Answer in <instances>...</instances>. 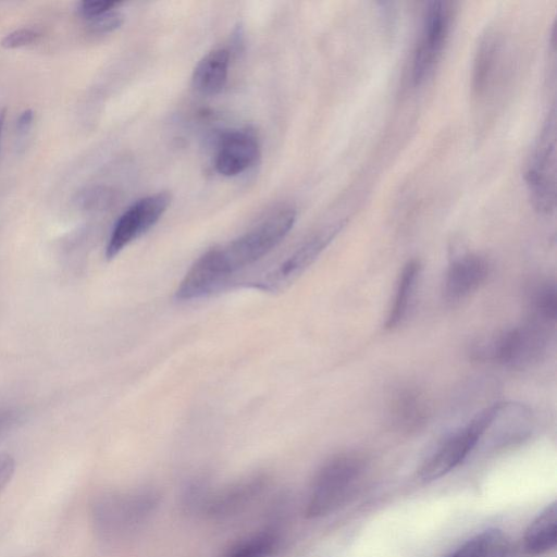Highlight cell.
<instances>
[{"label":"cell","instance_id":"cell-8","mask_svg":"<svg viewBox=\"0 0 557 557\" xmlns=\"http://www.w3.org/2000/svg\"><path fill=\"white\" fill-rule=\"evenodd\" d=\"M481 437L479 413L466 425L447 435L422 462L418 478L422 482H432L446 475L476 448Z\"/></svg>","mask_w":557,"mask_h":557},{"label":"cell","instance_id":"cell-21","mask_svg":"<svg viewBox=\"0 0 557 557\" xmlns=\"http://www.w3.org/2000/svg\"><path fill=\"white\" fill-rule=\"evenodd\" d=\"M393 416L399 428L404 430L417 429L426 418L425 403L416 391L405 389L395 399Z\"/></svg>","mask_w":557,"mask_h":557},{"label":"cell","instance_id":"cell-14","mask_svg":"<svg viewBox=\"0 0 557 557\" xmlns=\"http://www.w3.org/2000/svg\"><path fill=\"white\" fill-rule=\"evenodd\" d=\"M490 271L487 261L478 255H465L448 267L444 293L449 301L469 296L486 280Z\"/></svg>","mask_w":557,"mask_h":557},{"label":"cell","instance_id":"cell-7","mask_svg":"<svg viewBox=\"0 0 557 557\" xmlns=\"http://www.w3.org/2000/svg\"><path fill=\"white\" fill-rule=\"evenodd\" d=\"M171 202V195L159 191L128 207L115 222L106 247V257L113 259L133 240L152 227Z\"/></svg>","mask_w":557,"mask_h":557},{"label":"cell","instance_id":"cell-12","mask_svg":"<svg viewBox=\"0 0 557 557\" xmlns=\"http://www.w3.org/2000/svg\"><path fill=\"white\" fill-rule=\"evenodd\" d=\"M231 273L221 248H212L201 255L181 281L175 297L186 301L206 296L220 286Z\"/></svg>","mask_w":557,"mask_h":557},{"label":"cell","instance_id":"cell-1","mask_svg":"<svg viewBox=\"0 0 557 557\" xmlns=\"http://www.w3.org/2000/svg\"><path fill=\"white\" fill-rule=\"evenodd\" d=\"M160 493L151 486L110 492L92 505V523L108 541H120L141 530L157 512Z\"/></svg>","mask_w":557,"mask_h":557},{"label":"cell","instance_id":"cell-5","mask_svg":"<svg viewBox=\"0 0 557 557\" xmlns=\"http://www.w3.org/2000/svg\"><path fill=\"white\" fill-rule=\"evenodd\" d=\"M534 208L544 214L555 210L556 119L553 110L536 140L524 174Z\"/></svg>","mask_w":557,"mask_h":557},{"label":"cell","instance_id":"cell-15","mask_svg":"<svg viewBox=\"0 0 557 557\" xmlns=\"http://www.w3.org/2000/svg\"><path fill=\"white\" fill-rule=\"evenodd\" d=\"M230 65V52L226 49H214L203 55L196 64L191 83L201 95L215 96L226 85Z\"/></svg>","mask_w":557,"mask_h":557},{"label":"cell","instance_id":"cell-26","mask_svg":"<svg viewBox=\"0 0 557 557\" xmlns=\"http://www.w3.org/2000/svg\"><path fill=\"white\" fill-rule=\"evenodd\" d=\"M15 471V459L8 453H0V496L7 488Z\"/></svg>","mask_w":557,"mask_h":557},{"label":"cell","instance_id":"cell-28","mask_svg":"<svg viewBox=\"0 0 557 557\" xmlns=\"http://www.w3.org/2000/svg\"><path fill=\"white\" fill-rule=\"evenodd\" d=\"M17 420L18 416L13 409H0V437L11 430Z\"/></svg>","mask_w":557,"mask_h":557},{"label":"cell","instance_id":"cell-11","mask_svg":"<svg viewBox=\"0 0 557 557\" xmlns=\"http://www.w3.org/2000/svg\"><path fill=\"white\" fill-rule=\"evenodd\" d=\"M343 226L344 223L338 222L306 240L261 281L262 288L280 289L295 281L318 258Z\"/></svg>","mask_w":557,"mask_h":557},{"label":"cell","instance_id":"cell-17","mask_svg":"<svg viewBox=\"0 0 557 557\" xmlns=\"http://www.w3.org/2000/svg\"><path fill=\"white\" fill-rule=\"evenodd\" d=\"M557 543V505L556 502L530 523L523 536V547L531 556L544 555L555 548Z\"/></svg>","mask_w":557,"mask_h":557},{"label":"cell","instance_id":"cell-10","mask_svg":"<svg viewBox=\"0 0 557 557\" xmlns=\"http://www.w3.org/2000/svg\"><path fill=\"white\" fill-rule=\"evenodd\" d=\"M481 437H492L498 444L515 442L525 437L533 426L532 410L522 403L503 401L479 412Z\"/></svg>","mask_w":557,"mask_h":557},{"label":"cell","instance_id":"cell-13","mask_svg":"<svg viewBox=\"0 0 557 557\" xmlns=\"http://www.w3.org/2000/svg\"><path fill=\"white\" fill-rule=\"evenodd\" d=\"M258 157V140L251 133L230 131L219 137L214 165L220 174L235 176L249 169Z\"/></svg>","mask_w":557,"mask_h":557},{"label":"cell","instance_id":"cell-25","mask_svg":"<svg viewBox=\"0 0 557 557\" xmlns=\"http://www.w3.org/2000/svg\"><path fill=\"white\" fill-rule=\"evenodd\" d=\"M123 18L114 10L90 21V29L95 33H108L120 27Z\"/></svg>","mask_w":557,"mask_h":557},{"label":"cell","instance_id":"cell-29","mask_svg":"<svg viewBox=\"0 0 557 557\" xmlns=\"http://www.w3.org/2000/svg\"><path fill=\"white\" fill-rule=\"evenodd\" d=\"M111 200L110 191L103 189H92L84 194L82 201L87 202L88 205H99L107 203Z\"/></svg>","mask_w":557,"mask_h":557},{"label":"cell","instance_id":"cell-22","mask_svg":"<svg viewBox=\"0 0 557 557\" xmlns=\"http://www.w3.org/2000/svg\"><path fill=\"white\" fill-rule=\"evenodd\" d=\"M533 320L544 325L555 321L557 311L556 286L545 283L536 288L532 298Z\"/></svg>","mask_w":557,"mask_h":557},{"label":"cell","instance_id":"cell-3","mask_svg":"<svg viewBox=\"0 0 557 557\" xmlns=\"http://www.w3.org/2000/svg\"><path fill=\"white\" fill-rule=\"evenodd\" d=\"M548 345L547 325L531 320L522 325L482 338L471 347L480 361L496 362L508 368L525 369L536 363Z\"/></svg>","mask_w":557,"mask_h":557},{"label":"cell","instance_id":"cell-20","mask_svg":"<svg viewBox=\"0 0 557 557\" xmlns=\"http://www.w3.org/2000/svg\"><path fill=\"white\" fill-rule=\"evenodd\" d=\"M499 46V39L495 34H488L480 44L472 76L473 90L478 96L486 91L494 76Z\"/></svg>","mask_w":557,"mask_h":557},{"label":"cell","instance_id":"cell-2","mask_svg":"<svg viewBox=\"0 0 557 557\" xmlns=\"http://www.w3.org/2000/svg\"><path fill=\"white\" fill-rule=\"evenodd\" d=\"M364 468L363 457L355 453L339 454L325 461L310 485L305 516L318 519L337 510L359 485Z\"/></svg>","mask_w":557,"mask_h":557},{"label":"cell","instance_id":"cell-6","mask_svg":"<svg viewBox=\"0 0 557 557\" xmlns=\"http://www.w3.org/2000/svg\"><path fill=\"white\" fill-rule=\"evenodd\" d=\"M451 9L446 1L428 2L412 60V82L423 84L433 73L448 38Z\"/></svg>","mask_w":557,"mask_h":557},{"label":"cell","instance_id":"cell-16","mask_svg":"<svg viewBox=\"0 0 557 557\" xmlns=\"http://www.w3.org/2000/svg\"><path fill=\"white\" fill-rule=\"evenodd\" d=\"M283 545V535L276 527H265L233 542L223 557H274Z\"/></svg>","mask_w":557,"mask_h":557},{"label":"cell","instance_id":"cell-18","mask_svg":"<svg viewBox=\"0 0 557 557\" xmlns=\"http://www.w3.org/2000/svg\"><path fill=\"white\" fill-rule=\"evenodd\" d=\"M420 271L421 265L417 260H410L405 264L385 322L386 329H394L406 319L419 283Z\"/></svg>","mask_w":557,"mask_h":557},{"label":"cell","instance_id":"cell-24","mask_svg":"<svg viewBox=\"0 0 557 557\" xmlns=\"http://www.w3.org/2000/svg\"><path fill=\"white\" fill-rule=\"evenodd\" d=\"M122 2L112 0L83 1L78 5V13L86 20L91 21L108 12L113 11Z\"/></svg>","mask_w":557,"mask_h":557},{"label":"cell","instance_id":"cell-23","mask_svg":"<svg viewBox=\"0 0 557 557\" xmlns=\"http://www.w3.org/2000/svg\"><path fill=\"white\" fill-rule=\"evenodd\" d=\"M40 33L34 28L22 27L7 34L0 45L5 49H16L32 45L38 40Z\"/></svg>","mask_w":557,"mask_h":557},{"label":"cell","instance_id":"cell-19","mask_svg":"<svg viewBox=\"0 0 557 557\" xmlns=\"http://www.w3.org/2000/svg\"><path fill=\"white\" fill-rule=\"evenodd\" d=\"M509 542L502 530L488 529L469 539L445 557H507Z\"/></svg>","mask_w":557,"mask_h":557},{"label":"cell","instance_id":"cell-9","mask_svg":"<svg viewBox=\"0 0 557 557\" xmlns=\"http://www.w3.org/2000/svg\"><path fill=\"white\" fill-rule=\"evenodd\" d=\"M263 472H253L218 488L210 487L200 515L212 520L232 518L251 505L269 486Z\"/></svg>","mask_w":557,"mask_h":557},{"label":"cell","instance_id":"cell-27","mask_svg":"<svg viewBox=\"0 0 557 557\" xmlns=\"http://www.w3.org/2000/svg\"><path fill=\"white\" fill-rule=\"evenodd\" d=\"M34 122V112L30 109L24 110L16 120V133L20 137H24L30 129Z\"/></svg>","mask_w":557,"mask_h":557},{"label":"cell","instance_id":"cell-30","mask_svg":"<svg viewBox=\"0 0 557 557\" xmlns=\"http://www.w3.org/2000/svg\"><path fill=\"white\" fill-rule=\"evenodd\" d=\"M4 121H5V111L1 110L0 111V143H1V137H2V133H3Z\"/></svg>","mask_w":557,"mask_h":557},{"label":"cell","instance_id":"cell-4","mask_svg":"<svg viewBox=\"0 0 557 557\" xmlns=\"http://www.w3.org/2000/svg\"><path fill=\"white\" fill-rule=\"evenodd\" d=\"M295 220L294 209H280L221 248L231 275L258 261L278 245L292 230Z\"/></svg>","mask_w":557,"mask_h":557}]
</instances>
